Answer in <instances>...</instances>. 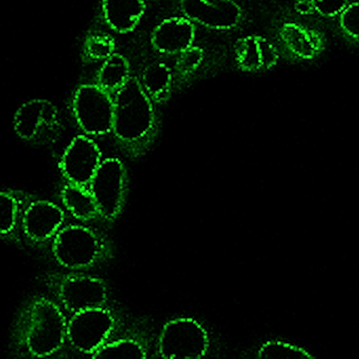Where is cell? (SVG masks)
<instances>
[{"label":"cell","mask_w":359,"mask_h":359,"mask_svg":"<svg viewBox=\"0 0 359 359\" xmlns=\"http://www.w3.org/2000/svg\"><path fill=\"white\" fill-rule=\"evenodd\" d=\"M67 327L66 317L54 302L34 298L18 316L14 337L18 346L30 356H50L66 341Z\"/></svg>","instance_id":"cell-1"},{"label":"cell","mask_w":359,"mask_h":359,"mask_svg":"<svg viewBox=\"0 0 359 359\" xmlns=\"http://www.w3.org/2000/svg\"><path fill=\"white\" fill-rule=\"evenodd\" d=\"M154 110L150 96L137 79H129L114 97L113 133L129 152L144 149L154 128Z\"/></svg>","instance_id":"cell-2"},{"label":"cell","mask_w":359,"mask_h":359,"mask_svg":"<svg viewBox=\"0 0 359 359\" xmlns=\"http://www.w3.org/2000/svg\"><path fill=\"white\" fill-rule=\"evenodd\" d=\"M52 252L56 262L69 270L95 266L104 255V245L97 233L83 226H65L54 238Z\"/></svg>","instance_id":"cell-3"},{"label":"cell","mask_w":359,"mask_h":359,"mask_svg":"<svg viewBox=\"0 0 359 359\" xmlns=\"http://www.w3.org/2000/svg\"><path fill=\"white\" fill-rule=\"evenodd\" d=\"M209 344L205 327L195 319L182 317L163 325L157 352L163 358H201Z\"/></svg>","instance_id":"cell-4"},{"label":"cell","mask_w":359,"mask_h":359,"mask_svg":"<svg viewBox=\"0 0 359 359\" xmlns=\"http://www.w3.org/2000/svg\"><path fill=\"white\" fill-rule=\"evenodd\" d=\"M77 123L88 135L102 136L113 131L114 100L100 86L83 85L73 100Z\"/></svg>","instance_id":"cell-5"},{"label":"cell","mask_w":359,"mask_h":359,"mask_svg":"<svg viewBox=\"0 0 359 359\" xmlns=\"http://www.w3.org/2000/svg\"><path fill=\"white\" fill-rule=\"evenodd\" d=\"M127 175L121 159L116 157L102 161L89 189L97 203L100 216L113 220L119 215L125 201Z\"/></svg>","instance_id":"cell-6"},{"label":"cell","mask_w":359,"mask_h":359,"mask_svg":"<svg viewBox=\"0 0 359 359\" xmlns=\"http://www.w3.org/2000/svg\"><path fill=\"white\" fill-rule=\"evenodd\" d=\"M54 293L68 312L102 308L108 300V290L102 279L83 274H69L52 281Z\"/></svg>","instance_id":"cell-7"},{"label":"cell","mask_w":359,"mask_h":359,"mask_svg":"<svg viewBox=\"0 0 359 359\" xmlns=\"http://www.w3.org/2000/svg\"><path fill=\"white\" fill-rule=\"evenodd\" d=\"M114 327V316L104 306L81 311L69 320L67 339L75 350L93 354L106 344Z\"/></svg>","instance_id":"cell-8"},{"label":"cell","mask_w":359,"mask_h":359,"mask_svg":"<svg viewBox=\"0 0 359 359\" xmlns=\"http://www.w3.org/2000/svg\"><path fill=\"white\" fill-rule=\"evenodd\" d=\"M60 126L57 109L48 100H30L18 109L14 117L15 133L26 142H51Z\"/></svg>","instance_id":"cell-9"},{"label":"cell","mask_w":359,"mask_h":359,"mask_svg":"<svg viewBox=\"0 0 359 359\" xmlns=\"http://www.w3.org/2000/svg\"><path fill=\"white\" fill-rule=\"evenodd\" d=\"M102 161L97 144L91 138L79 135L65 151L60 168L68 182L89 186Z\"/></svg>","instance_id":"cell-10"},{"label":"cell","mask_w":359,"mask_h":359,"mask_svg":"<svg viewBox=\"0 0 359 359\" xmlns=\"http://www.w3.org/2000/svg\"><path fill=\"white\" fill-rule=\"evenodd\" d=\"M188 20L214 30L236 28L243 20V10L233 0H180Z\"/></svg>","instance_id":"cell-11"},{"label":"cell","mask_w":359,"mask_h":359,"mask_svg":"<svg viewBox=\"0 0 359 359\" xmlns=\"http://www.w3.org/2000/svg\"><path fill=\"white\" fill-rule=\"evenodd\" d=\"M65 214L58 205L47 201H33L22 214L25 235L35 243L55 236L64 224Z\"/></svg>","instance_id":"cell-12"},{"label":"cell","mask_w":359,"mask_h":359,"mask_svg":"<svg viewBox=\"0 0 359 359\" xmlns=\"http://www.w3.org/2000/svg\"><path fill=\"white\" fill-rule=\"evenodd\" d=\"M276 47L262 35H250L237 41L235 60L245 72L271 70L278 62Z\"/></svg>","instance_id":"cell-13"},{"label":"cell","mask_w":359,"mask_h":359,"mask_svg":"<svg viewBox=\"0 0 359 359\" xmlns=\"http://www.w3.org/2000/svg\"><path fill=\"white\" fill-rule=\"evenodd\" d=\"M194 39L195 28L190 20L172 18L156 27L151 43L159 53L177 54L190 48Z\"/></svg>","instance_id":"cell-14"},{"label":"cell","mask_w":359,"mask_h":359,"mask_svg":"<svg viewBox=\"0 0 359 359\" xmlns=\"http://www.w3.org/2000/svg\"><path fill=\"white\" fill-rule=\"evenodd\" d=\"M279 36L290 53L302 60H313L323 47L321 35L317 31L295 22L281 26Z\"/></svg>","instance_id":"cell-15"},{"label":"cell","mask_w":359,"mask_h":359,"mask_svg":"<svg viewBox=\"0 0 359 359\" xmlns=\"http://www.w3.org/2000/svg\"><path fill=\"white\" fill-rule=\"evenodd\" d=\"M104 16L109 26L118 33L133 31L146 10L144 0H104Z\"/></svg>","instance_id":"cell-16"},{"label":"cell","mask_w":359,"mask_h":359,"mask_svg":"<svg viewBox=\"0 0 359 359\" xmlns=\"http://www.w3.org/2000/svg\"><path fill=\"white\" fill-rule=\"evenodd\" d=\"M60 197L66 209L76 219L86 222L100 216L97 203L87 186L68 182L62 189Z\"/></svg>","instance_id":"cell-17"},{"label":"cell","mask_w":359,"mask_h":359,"mask_svg":"<svg viewBox=\"0 0 359 359\" xmlns=\"http://www.w3.org/2000/svg\"><path fill=\"white\" fill-rule=\"evenodd\" d=\"M140 83L150 98L163 100L171 88V69L163 62H154L144 69Z\"/></svg>","instance_id":"cell-18"},{"label":"cell","mask_w":359,"mask_h":359,"mask_svg":"<svg viewBox=\"0 0 359 359\" xmlns=\"http://www.w3.org/2000/svg\"><path fill=\"white\" fill-rule=\"evenodd\" d=\"M129 79V62L119 54L107 58L98 73V83L108 92L118 91Z\"/></svg>","instance_id":"cell-19"},{"label":"cell","mask_w":359,"mask_h":359,"mask_svg":"<svg viewBox=\"0 0 359 359\" xmlns=\"http://www.w3.org/2000/svg\"><path fill=\"white\" fill-rule=\"evenodd\" d=\"M146 348L137 340L121 338L102 344L92 354L93 358H146Z\"/></svg>","instance_id":"cell-20"},{"label":"cell","mask_w":359,"mask_h":359,"mask_svg":"<svg viewBox=\"0 0 359 359\" xmlns=\"http://www.w3.org/2000/svg\"><path fill=\"white\" fill-rule=\"evenodd\" d=\"M0 211H1V235L11 236L18 228L20 218V201L11 191H1L0 197Z\"/></svg>","instance_id":"cell-21"},{"label":"cell","mask_w":359,"mask_h":359,"mask_svg":"<svg viewBox=\"0 0 359 359\" xmlns=\"http://www.w3.org/2000/svg\"><path fill=\"white\" fill-rule=\"evenodd\" d=\"M83 50L90 60H106L114 54L115 43L106 33H92L86 39Z\"/></svg>","instance_id":"cell-22"},{"label":"cell","mask_w":359,"mask_h":359,"mask_svg":"<svg viewBox=\"0 0 359 359\" xmlns=\"http://www.w3.org/2000/svg\"><path fill=\"white\" fill-rule=\"evenodd\" d=\"M203 60V51L199 47L191 46L188 49L180 53L176 68L182 75H188L194 72Z\"/></svg>","instance_id":"cell-23"},{"label":"cell","mask_w":359,"mask_h":359,"mask_svg":"<svg viewBox=\"0 0 359 359\" xmlns=\"http://www.w3.org/2000/svg\"><path fill=\"white\" fill-rule=\"evenodd\" d=\"M339 24L348 36L359 39V3L348 5L340 13Z\"/></svg>","instance_id":"cell-24"},{"label":"cell","mask_w":359,"mask_h":359,"mask_svg":"<svg viewBox=\"0 0 359 359\" xmlns=\"http://www.w3.org/2000/svg\"><path fill=\"white\" fill-rule=\"evenodd\" d=\"M317 13L325 18H333L341 13L348 5V0H313Z\"/></svg>","instance_id":"cell-25"},{"label":"cell","mask_w":359,"mask_h":359,"mask_svg":"<svg viewBox=\"0 0 359 359\" xmlns=\"http://www.w3.org/2000/svg\"><path fill=\"white\" fill-rule=\"evenodd\" d=\"M262 352L266 357H294L296 354L302 356V351L289 346V344H283V342H274V344H268L264 346Z\"/></svg>","instance_id":"cell-26"},{"label":"cell","mask_w":359,"mask_h":359,"mask_svg":"<svg viewBox=\"0 0 359 359\" xmlns=\"http://www.w3.org/2000/svg\"><path fill=\"white\" fill-rule=\"evenodd\" d=\"M295 11L300 15H312L316 13L313 0H296Z\"/></svg>","instance_id":"cell-27"}]
</instances>
